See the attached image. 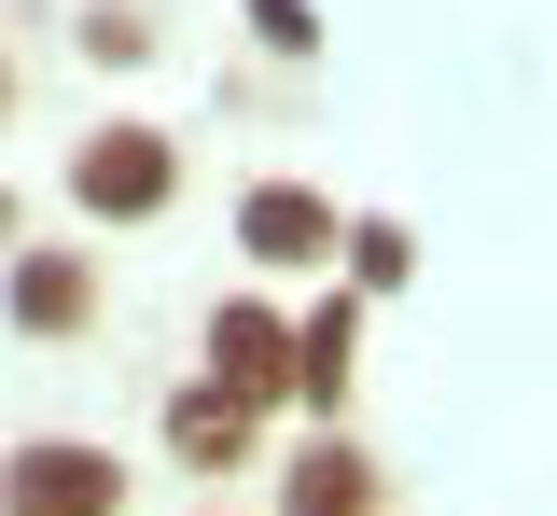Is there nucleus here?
<instances>
[{
    "label": "nucleus",
    "mask_w": 557,
    "mask_h": 516,
    "mask_svg": "<svg viewBox=\"0 0 557 516\" xmlns=\"http://www.w3.org/2000/svg\"><path fill=\"white\" fill-rule=\"evenodd\" d=\"M168 196H182V140H168V126L112 112V126L70 140V210H84V223H153Z\"/></svg>",
    "instance_id": "nucleus-1"
},
{
    "label": "nucleus",
    "mask_w": 557,
    "mask_h": 516,
    "mask_svg": "<svg viewBox=\"0 0 557 516\" xmlns=\"http://www.w3.org/2000/svg\"><path fill=\"white\" fill-rule=\"evenodd\" d=\"M0 516H126V460L98 433H14L0 446Z\"/></svg>",
    "instance_id": "nucleus-2"
},
{
    "label": "nucleus",
    "mask_w": 557,
    "mask_h": 516,
    "mask_svg": "<svg viewBox=\"0 0 557 516\" xmlns=\"http://www.w3.org/2000/svg\"><path fill=\"white\" fill-rule=\"evenodd\" d=\"M0 321L42 335V349H70V335L98 321V251H70V237H14V251H0Z\"/></svg>",
    "instance_id": "nucleus-3"
},
{
    "label": "nucleus",
    "mask_w": 557,
    "mask_h": 516,
    "mask_svg": "<svg viewBox=\"0 0 557 516\" xmlns=\"http://www.w3.org/2000/svg\"><path fill=\"white\" fill-rule=\"evenodd\" d=\"M237 251H251L265 280H321V266H335V196H321V182H251V196H237Z\"/></svg>",
    "instance_id": "nucleus-4"
},
{
    "label": "nucleus",
    "mask_w": 557,
    "mask_h": 516,
    "mask_svg": "<svg viewBox=\"0 0 557 516\" xmlns=\"http://www.w3.org/2000/svg\"><path fill=\"white\" fill-rule=\"evenodd\" d=\"M196 349H209V391H237V405H278V391H293V307L223 294Z\"/></svg>",
    "instance_id": "nucleus-5"
},
{
    "label": "nucleus",
    "mask_w": 557,
    "mask_h": 516,
    "mask_svg": "<svg viewBox=\"0 0 557 516\" xmlns=\"http://www.w3.org/2000/svg\"><path fill=\"white\" fill-rule=\"evenodd\" d=\"M348 377H362V294H321V307H293V391L278 405H307V419H335L348 405Z\"/></svg>",
    "instance_id": "nucleus-6"
},
{
    "label": "nucleus",
    "mask_w": 557,
    "mask_h": 516,
    "mask_svg": "<svg viewBox=\"0 0 557 516\" xmlns=\"http://www.w3.org/2000/svg\"><path fill=\"white\" fill-rule=\"evenodd\" d=\"M251 433H265V405H237V391H168V460L182 475H251Z\"/></svg>",
    "instance_id": "nucleus-7"
},
{
    "label": "nucleus",
    "mask_w": 557,
    "mask_h": 516,
    "mask_svg": "<svg viewBox=\"0 0 557 516\" xmlns=\"http://www.w3.org/2000/svg\"><path fill=\"white\" fill-rule=\"evenodd\" d=\"M278 516H391V475H376V460H362V446L321 419V446L278 475Z\"/></svg>",
    "instance_id": "nucleus-8"
},
{
    "label": "nucleus",
    "mask_w": 557,
    "mask_h": 516,
    "mask_svg": "<svg viewBox=\"0 0 557 516\" xmlns=\"http://www.w3.org/2000/svg\"><path fill=\"white\" fill-rule=\"evenodd\" d=\"M335 266H348V294H405V280H418V237L391 210H348L335 223Z\"/></svg>",
    "instance_id": "nucleus-9"
},
{
    "label": "nucleus",
    "mask_w": 557,
    "mask_h": 516,
    "mask_svg": "<svg viewBox=\"0 0 557 516\" xmlns=\"http://www.w3.org/2000/svg\"><path fill=\"white\" fill-rule=\"evenodd\" d=\"M70 42H84L98 71H139V57H153V14H126V0H98V14H84Z\"/></svg>",
    "instance_id": "nucleus-10"
},
{
    "label": "nucleus",
    "mask_w": 557,
    "mask_h": 516,
    "mask_svg": "<svg viewBox=\"0 0 557 516\" xmlns=\"http://www.w3.org/2000/svg\"><path fill=\"white\" fill-rule=\"evenodd\" d=\"M237 14H251V42H265V57H321V42H335V28H321V0H237Z\"/></svg>",
    "instance_id": "nucleus-11"
},
{
    "label": "nucleus",
    "mask_w": 557,
    "mask_h": 516,
    "mask_svg": "<svg viewBox=\"0 0 557 516\" xmlns=\"http://www.w3.org/2000/svg\"><path fill=\"white\" fill-rule=\"evenodd\" d=\"M14 237H28V196H14V182H0V251H14Z\"/></svg>",
    "instance_id": "nucleus-12"
},
{
    "label": "nucleus",
    "mask_w": 557,
    "mask_h": 516,
    "mask_svg": "<svg viewBox=\"0 0 557 516\" xmlns=\"http://www.w3.org/2000/svg\"><path fill=\"white\" fill-rule=\"evenodd\" d=\"M0 126H14V57H0Z\"/></svg>",
    "instance_id": "nucleus-13"
},
{
    "label": "nucleus",
    "mask_w": 557,
    "mask_h": 516,
    "mask_svg": "<svg viewBox=\"0 0 557 516\" xmlns=\"http://www.w3.org/2000/svg\"><path fill=\"white\" fill-rule=\"evenodd\" d=\"M209 516H223V503H209Z\"/></svg>",
    "instance_id": "nucleus-14"
}]
</instances>
